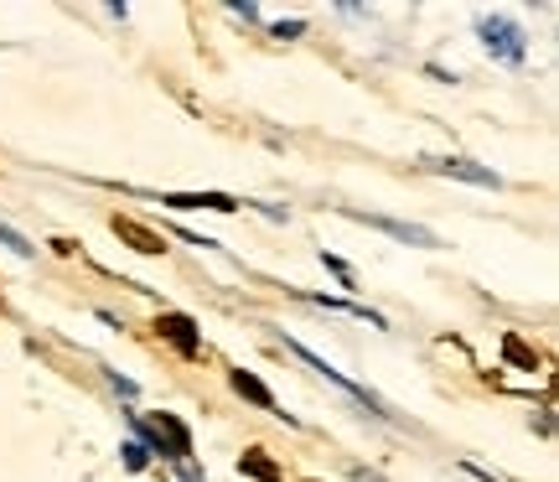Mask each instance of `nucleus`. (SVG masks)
I'll return each mask as SVG.
<instances>
[{"label": "nucleus", "instance_id": "f8f14e48", "mask_svg": "<svg viewBox=\"0 0 559 482\" xmlns=\"http://www.w3.org/2000/svg\"><path fill=\"white\" fill-rule=\"evenodd\" d=\"M120 457H124V467H130V472H145V467H151V451H145L140 442H130Z\"/></svg>", "mask_w": 559, "mask_h": 482}, {"label": "nucleus", "instance_id": "ddd939ff", "mask_svg": "<svg viewBox=\"0 0 559 482\" xmlns=\"http://www.w3.org/2000/svg\"><path fill=\"white\" fill-rule=\"evenodd\" d=\"M508 358H513V363H523V368H534V363H539V358H534V353H528V348H523L519 338H508Z\"/></svg>", "mask_w": 559, "mask_h": 482}, {"label": "nucleus", "instance_id": "20e7f679", "mask_svg": "<svg viewBox=\"0 0 559 482\" xmlns=\"http://www.w3.org/2000/svg\"><path fill=\"white\" fill-rule=\"evenodd\" d=\"M156 332L171 342V348H177L181 358H198V353H202V332H198V321L187 317V311H160V317H156Z\"/></svg>", "mask_w": 559, "mask_h": 482}, {"label": "nucleus", "instance_id": "2eb2a0df", "mask_svg": "<svg viewBox=\"0 0 559 482\" xmlns=\"http://www.w3.org/2000/svg\"><path fill=\"white\" fill-rule=\"evenodd\" d=\"M109 384H115V389H120V395H124V400H135V395H140V389H135V384H130V379H120V374H109Z\"/></svg>", "mask_w": 559, "mask_h": 482}, {"label": "nucleus", "instance_id": "dca6fc26", "mask_svg": "<svg viewBox=\"0 0 559 482\" xmlns=\"http://www.w3.org/2000/svg\"><path fill=\"white\" fill-rule=\"evenodd\" d=\"M181 478H187V482H207L202 472H192V467H181Z\"/></svg>", "mask_w": 559, "mask_h": 482}, {"label": "nucleus", "instance_id": "9d476101", "mask_svg": "<svg viewBox=\"0 0 559 482\" xmlns=\"http://www.w3.org/2000/svg\"><path fill=\"white\" fill-rule=\"evenodd\" d=\"M115 234H124L130 244H140V255H160V239H156V234H145V228H135V223L115 219Z\"/></svg>", "mask_w": 559, "mask_h": 482}, {"label": "nucleus", "instance_id": "9b49d317", "mask_svg": "<svg viewBox=\"0 0 559 482\" xmlns=\"http://www.w3.org/2000/svg\"><path fill=\"white\" fill-rule=\"evenodd\" d=\"M0 244H5V249H11V255H16V260H32V255H37V249H32V244L21 239L16 228H5V223H0Z\"/></svg>", "mask_w": 559, "mask_h": 482}, {"label": "nucleus", "instance_id": "39448f33", "mask_svg": "<svg viewBox=\"0 0 559 482\" xmlns=\"http://www.w3.org/2000/svg\"><path fill=\"white\" fill-rule=\"evenodd\" d=\"M166 208H181V213H192V208H207V213H239V202L228 198V192H166Z\"/></svg>", "mask_w": 559, "mask_h": 482}, {"label": "nucleus", "instance_id": "7ed1b4c3", "mask_svg": "<svg viewBox=\"0 0 559 482\" xmlns=\"http://www.w3.org/2000/svg\"><path fill=\"white\" fill-rule=\"evenodd\" d=\"M285 348H290V353H296L300 363H311V368H317V374H321V379H326V384H337V389H342V395H347V400H353V404H362V410H373V415H389V410H383V404H379V395H368L362 384H353V379H347V374H337V368H332V363L321 358V353H311L306 342L285 338Z\"/></svg>", "mask_w": 559, "mask_h": 482}, {"label": "nucleus", "instance_id": "1a4fd4ad", "mask_svg": "<svg viewBox=\"0 0 559 482\" xmlns=\"http://www.w3.org/2000/svg\"><path fill=\"white\" fill-rule=\"evenodd\" d=\"M239 472H249V478H260V482H280V467L264 462V451H243V457H239Z\"/></svg>", "mask_w": 559, "mask_h": 482}, {"label": "nucleus", "instance_id": "4468645a", "mask_svg": "<svg viewBox=\"0 0 559 482\" xmlns=\"http://www.w3.org/2000/svg\"><path fill=\"white\" fill-rule=\"evenodd\" d=\"M306 32V21H275V37H300Z\"/></svg>", "mask_w": 559, "mask_h": 482}, {"label": "nucleus", "instance_id": "0eeeda50", "mask_svg": "<svg viewBox=\"0 0 559 482\" xmlns=\"http://www.w3.org/2000/svg\"><path fill=\"white\" fill-rule=\"evenodd\" d=\"M436 172H440V177L472 181V187H502L498 172H487V166H477V161H466V156H445V161H436Z\"/></svg>", "mask_w": 559, "mask_h": 482}, {"label": "nucleus", "instance_id": "6e6552de", "mask_svg": "<svg viewBox=\"0 0 559 482\" xmlns=\"http://www.w3.org/2000/svg\"><path fill=\"white\" fill-rule=\"evenodd\" d=\"M228 384H234V395H239V400H249V404H260V410H270V415H280L275 395H270V389H264L249 368H234V374H228Z\"/></svg>", "mask_w": 559, "mask_h": 482}, {"label": "nucleus", "instance_id": "f03ea898", "mask_svg": "<svg viewBox=\"0 0 559 482\" xmlns=\"http://www.w3.org/2000/svg\"><path fill=\"white\" fill-rule=\"evenodd\" d=\"M477 37L481 47H487V58L502 62V68H523V58H528V37H523V26L513 16H477Z\"/></svg>", "mask_w": 559, "mask_h": 482}, {"label": "nucleus", "instance_id": "423d86ee", "mask_svg": "<svg viewBox=\"0 0 559 482\" xmlns=\"http://www.w3.org/2000/svg\"><path fill=\"white\" fill-rule=\"evenodd\" d=\"M362 223H373V228H383L389 239H400V244H415V249H440V239L430 234V228H419V223H404V219H362Z\"/></svg>", "mask_w": 559, "mask_h": 482}, {"label": "nucleus", "instance_id": "f257e3e1", "mask_svg": "<svg viewBox=\"0 0 559 482\" xmlns=\"http://www.w3.org/2000/svg\"><path fill=\"white\" fill-rule=\"evenodd\" d=\"M130 425H135L140 446L151 451V457H171V462H187L192 457V436H187V425L177 421V415H130Z\"/></svg>", "mask_w": 559, "mask_h": 482}]
</instances>
